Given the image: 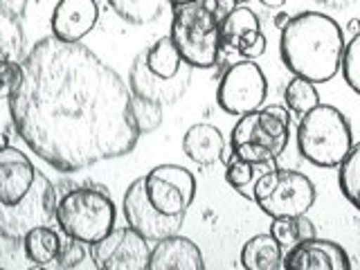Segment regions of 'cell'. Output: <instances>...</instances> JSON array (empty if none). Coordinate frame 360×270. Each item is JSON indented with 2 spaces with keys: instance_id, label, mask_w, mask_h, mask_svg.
<instances>
[{
  "instance_id": "obj_26",
  "label": "cell",
  "mask_w": 360,
  "mask_h": 270,
  "mask_svg": "<svg viewBox=\"0 0 360 270\" xmlns=\"http://www.w3.org/2000/svg\"><path fill=\"white\" fill-rule=\"evenodd\" d=\"M108 5L131 25H149L155 18H160L167 0H108Z\"/></svg>"
},
{
  "instance_id": "obj_42",
  "label": "cell",
  "mask_w": 360,
  "mask_h": 270,
  "mask_svg": "<svg viewBox=\"0 0 360 270\" xmlns=\"http://www.w3.org/2000/svg\"><path fill=\"white\" fill-rule=\"evenodd\" d=\"M106 3H108V0H106Z\"/></svg>"
},
{
  "instance_id": "obj_17",
  "label": "cell",
  "mask_w": 360,
  "mask_h": 270,
  "mask_svg": "<svg viewBox=\"0 0 360 270\" xmlns=\"http://www.w3.org/2000/svg\"><path fill=\"white\" fill-rule=\"evenodd\" d=\"M200 248L183 234H172L167 239L155 241V248L149 257V270H202Z\"/></svg>"
},
{
  "instance_id": "obj_22",
  "label": "cell",
  "mask_w": 360,
  "mask_h": 270,
  "mask_svg": "<svg viewBox=\"0 0 360 270\" xmlns=\"http://www.w3.org/2000/svg\"><path fill=\"white\" fill-rule=\"evenodd\" d=\"M262 30V20L248 5H236L221 20V48L228 52H239L248 34Z\"/></svg>"
},
{
  "instance_id": "obj_10",
  "label": "cell",
  "mask_w": 360,
  "mask_h": 270,
  "mask_svg": "<svg viewBox=\"0 0 360 270\" xmlns=\"http://www.w3.org/2000/svg\"><path fill=\"white\" fill-rule=\"evenodd\" d=\"M146 196L167 217H185L196 198V178L180 165L153 167L144 176Z\"/></svg>"
},
{
  "instance_id": "obj_25",
  "label": "cell",
  "mask_w": 360,
  "mask_h": 270,
  "mask_svg": "<svg viewBox=\"0 0 360 270\" xmlns=\"http://www.w3.org/2000/svg\"><path fill=\"white\" fill-rule=\"evenodd\" d=\"M315 86L318 84H313L304 77L290 79L288 86L284 88V106L292 112V115L302 117L320 104V93Z\"/></svg>"
},
{
  "instance_id": "obj_5",
  "label": "cell",
  "mask_w": 360,
  "mask_h": 270,
  "mask_svg": "<svg viewBox=\"0 0 360 270\" xmlns=\"http://www.w3.org/2000/svg\"><path fill=\"white\" fill-rule=\"evenodd\" d=\"M290 115L292 112L284 104L245 112L232 127L230 153L255 162L277 160L290 140Z\"/></svg>"
},
{
  "instance_id": "obj_34",
  "label": "cell",
  "mask_w": 360,
  "mask_h": 270,
  "mask_svg": "<svg viewBox=\"0 0 360 270\" xmlns=\"http://www.w3.org/2000/svg\"><path fill=\"white\" fill-rule=\"evenodd\" d=\"M174 3H180V0H169L167 5H174ZM196 3H200L202 7H207L210 11H214L219 20H223L225 16H228L236 5H241L239 0H196Z\"/></svg>"
},
{
  "instance_id": "obj_9",
  "label": "cell",
  "mask_w": 360,
  "mask_h": 270,
  "mask_svg": "<svg viewBox=\"0 0 360 270\" xmlns=\"http://www.w3.org/2000/svg\"><path fill=\"white\" fill-rule=\"evenodd\" d=\"M268 97V79L252 59L232 63L219 82L217 104L228 115L241 117L245 112L259 110Z\"/></svg>"
},
{
  "instance_id": "obj_40",
  "label": "cell",
  "mask_w": 360,
  "mask_h": 270,
  "mask_svg": "<svg viewBox=\"0 0 360 270\" xmlns=\"http://www.w3.org/2000/svg\"><path fill=\"white\" fill-rule=\"evenodd\" d=\"M239 3H241V5H245V3H250V0H239Z\"/></svg>"
},
{
  "instance_id": "obj_4",
  "label": "cell",
  "mask_w": 360,
  "mask_h": 270,
  "mask_svg": "<svg viewBox=\"0 0 360 270\" xmlns=\"http://www.w3.org/2000/svg\"><path fill=\"white\" fill-rule=\"evenodd\" d=\"M172 9V37L183 61L196 70H207L219 63L221 48V20L214 11L196 0H180L169 5Z\"/></svg>"
},
{
  "instance_id": "obj_6",
  "label": "cell",
  "mask_w": 360,
  "mask_h": 270,
  "mask_svg": "<svg viewBox=\"0 0 360 270\" xmlns=\"http://www.w3.org/2000/svg\"><path fill=\"white\" fill-rule=\"evenodd\" d=\"M56 225L70 239L93 245L115 228V202L104 189L77 187L56 205Z\"/></svg>"
},
{
  "instance_id": "obj_30",
  "label": "cell",
  "mask_w": 360,
  "mask_h": 270,
  "mask_svg": "<svg viewBox=\"0 0 360 270\" xmlns=\"http://www.w3.org/2000/svg\"><path fill=\"white\" fill-rule=\"evenodd\" d=\"M340 70H342L347 86L360 97V34H356V37L349 39L347 48H345Z\"/></svg>"
},
{
  "instance_id": "obj_21",
  "label": "cell",
  "mask_w": 360,
  "mask_h": 270,
  "mask_svg": "<svg viewBox=\"0 0 360 270\" xmlns=\"http://www.w3.org/2000/svg\"><path fill=\"white\" fill-rule=\"evenodd\" d=\"M59 248L61 236L50 225H37V228H32L22 236L25 257L39 268H52V264L56 262V255H59Z\"/></svg>"
},
{
  "instance_id": "obj_24",
  "label": "cell",
  "mask_w": 360,
  "mask_h": 270,
  "mask_svg": "<svg viewBox=\"0 0 360 270\" xmlns=\"http://www.w3.org/2000/svg\"><path fill=\"white\" fill-rule=\"evenodd\" d=\"M270 234L277 239L281 250L288 252L290 248H295L297 243L311 239V236H315L318 232H315V225L307 214H300V217L270 219Z\"/></svg>"
},
{
  "instance_id": "obj_31",
  "label": "cell",
  "mask_w": 360,
  "mask_h": 270,
  "mask_svg": "<svg viewBox=\"0 0 360 270\" xmlns=\"http://www.w3.org/2000/svg\"><path fill=\"white\" fill-rule=\"evenodd\" d=\"M86 243L77 241V239H70L68 236V241L61 243L59 248V255H56V262L52 264V268H61V270H70V268H77L82 266V262L86 259Z\"/></svg>"
},
{
  "instance_id": "obj_41",
  "label": "cell",
  "mask_w": 360,
  "mask_h": 270,
  "mask_svg": "<svg viewBox=\"0 0 360 270\" xmlns=\"http://www.w3.org/2000/svg\"><path fill=\"white\" fill-rule=\"evenodd\" d=\"M318 3H329V0H318Z\"/></svg>"
},
{
  "instance_id": "obj_7",
  "label": "cell",
  "mask_w": 360,
  "mask_h": 270,
  "mask_svg": "<svg viewBox=\"0 0 360 270\" xmlns=\"http://www.w3.org/2000/svg\"><path fill=\"white\" fill-rule=\"evenodd\" d=\"M315 196H318L315 185L307 174L295 172V169L275 167L259 178L252 200L266 217L277 219L309 214Z\"/></svg>"
},
{
  "instance_id": "obj_27",
  "label": "cell",
  "mask_w": 360,
  "mask_h": 270,
  "mask_svg": "<svg viewBox=\"0 0 360 270\" xmlns=\"http://www.w3.org/2000/svg\"><path fill=\"white\" fill-rule=\"evenodd\" d=\"M338 185L342 196L360 212V142H354L352 151L338 167Z\"/></svg>"
},
{
  "instance_id": "obj_2",
  "label": "cell",
  "mask_w": 360,
  "mask_h": 270,
  "mask_svg": "<svg viewBox=\"0 0 360 270\" xmlns=\"http://www.w3.org/2000/svg\"><path fill=\"white\" fill-rule=\"evenodd\" d=\"M279 32V56L292 77L326 84L340 72L347 37L335 18L322 11H302Z\"/></svg>"
},
{
  "instance_id": "obj_37",
  "label": "cell",
  "mask_w": 360,
  "mask_h": 270,
  "mask_svg": "<svg viewBox=\"0 0 360 270\" xmlns=\"http://www.w3.org/2000/svg\"><path fill=\"white\" fill-rule=\"evenodd\" d=\"M264 7H270V9H279V7H284L288 0H259Z\"/></svg>"
},
{
  "instance_id": "obj_15",
  "label": "cell",
  "mask_w": 360,
  "mask_h": 270,
  "mask_svg": "<svg viewBox=\"0 0 360 270\" xmlns=\"http://www.w3.org/2000/svg\"><path fill=\"white\" fill-rule=\"evenodd\" d=\"M99 20L97 0H59L52 9V37L65 43H82Z\"/></svg>"
},
{
  "instance_id": "obj_11",
  "label": "cell",
  "mask_w": 360,
  "mask_h": 270,
  "mask_svg": "<svg viewBox=\"0 0 360 270\" xmlns=\"http://www.w3.org/2000/svg\"><path fill=\"white\" fill-rule=\"evenodd\" d=\"M93 266L99 270H149V239L127 228H112L106 236L90 245Z\"/></svg>"
},
{
  "instance_id": "obj_32",
  "label": "cell",
  "mask_w": 360,
  "mask_h": 270,
  "mask_svg": "<svg viewBox=\"0 0 360 270\" xmlns=\"http://www.w3.org/2000/svg\"><path fill=\"white\" fill-rule=\"evenodd\" d=\"M20 79V61L0 59V99H9Z\"/></svg>"
},
{
  "instance_id": "obj_12",
  "label": "cell",
  "mask_w": 360,
  "mask_h": 270,
  "mask_svg": "<svg viewBox=\"0 0 360 270\" xmlns=\"http://www.w3.org/2000/svg\"><path fill=\"white\" fill-rule=\"evenodd\" d=\"M122 212L124 219H127V225L138 230L149 241H160L172 234H178L185 221V217H167V214H162L153 205L149 196H146L144 176L129 185L122 200Z\"/></svg>"
},
{
  "instance_id": "obj_14",
  "label": "cell",
  "mask_w": 360,
  "mask_h": 270,
  "mask_svg": "<svg viewBox=\"0 0 360 270\" xmlns=\"http://www.w3.org/2000/svg\"><path fill=\"white\" fill-rule=\"evenodd\" d=\"M284 270H349L352 262L345 248L331 239H320L318 234L297 243L284 252Z\"/></svg>"
},
{
  "instance_id": "obj_38",
  "label": "cell",
  "mask_w": 360,
  "mask_h": 270,
  "mask_svg": "<svg viewBox=\"0 0 360 270\" xmlns=\"http://www.w3.org/2000/svg\"><path fill=\"white\" fill-rule=\"evenodd\" d=\"M288 18H290V16L286 14V11H279V14L275 16V27H277V30H281V27H284L286 22H288Z\"/></svg>"
},
{
  "instance_id": "obj_19",
  "label": "cell",
  "mask_w": 360,
  "mask_h": 270,
  "mask_svg": "<svg viewBox=\"0 0 360 270\" xmlns=\"http://www.w3.org/2000/svg\"><path fill=\"white\" fill-rule=\"evenodd\" d=\"M275 167H277V160L255 162V160H245V158L230 153V158H225V183H228L239 196L252 200L259 178Z\"/></svg>"
},
{
  "instance_id": "obj_20",
  "label": "cell",
  "mask_w": 360,
  "mask_h": 270,
  "mask_svg": "<svg viewBox=\"0 0 360 270\" xmlns=\"http://www.w3.org/2000/svg\"><path fill=\"white\" fill-rule=\"evenodd\" d=\"M284 264V250L270 232L255 234L243 243L241 266L245 270H279Z\"/></svg>"
},
{
  "instance_id": "obj_16",
  "label": "cell",
  "mask_w": 360,
  "mask_h": 270,
  "mask_svg": "<svg viewBox=\"0 0 360 270\" xmlns=\"http://www.w3.org/2000/svg\"><path fill=\"white\" fill-rule=\"evenodd\" d=\"M37 174L32 160L16 146L0 149V202H18L32 189Z\"/></svg>"
},
{
  "instance_id": "obj_18",
  "label": "cell",
  "mask_w": 360,
  "mask_h": 270,
  "mask_svg": "<svg viewBox=\"0 0 360 270\" xmlns=\"http://www.w3.org/2000/svg\"><path fill=\"white\" fill-rule=\"evenodd\" d=\"M183 153L198 167H210L225 160V138L214 124H194L183 135Z\"/></svg>"
},
{
  "instance_id": "obj_35",
  "label": "cell",
  "mask_w": 360,
  "mask_h": 270,
  "mask_svg": "<svg viewBox=\"0 0 360 270\" xmlns=\"http://www.w3.org/2000/svg\"><path fill=\"white\" fill-rule=\"evenodd\" d=\"M0 9L7 11L9 16L14 18H22L25 16V9H27V0H0Z\"/></svg>"
},
{
  "instance_id": "obj_3",
  "label": "cell",
  "mask_w": 360,
  "mask_h": 270,
  "mask_svg": "<svg viewBox=\"0 0 360 270\" xmlns=\"http://www.w3.org/2000/svg\"><path fill=\"white\" fill-rule=\"evenodd\" d=\"M295 140L300 155L320 169H338L354 146L352 127L345 112L322 101L300 117Z\"/></svg>"
},
{
  "instance_id": "obj_8",
  "label": "cell",
  "mask_w": 360,
  "mask_h": 270,
  "mask_svg": "<svg viewBox=\"0 0 360 270\" xmlns=\"http://www.w3.org/2000/svg\"><path fill=\"white\" fill-rule=\"evenodd\" d=\"M56 189L45 174H37L32 189L18 202H0V236L9 241H22L32 228L56 221Z\"/></svg>"
},
{
  "instance_id": "obj_28",
  "label": "cell",
  "mask_w": 360,
  "mask_h": 270,
  "mask_svg": "<svg viewBox=\"0 0 360 270\" xmlns=\"http://www.w3.org/2000/svg\"><path fill=\"white\" fill-rule=\"evenodd\" d=\"M22 43H25V37H22L20 20L0 9V59L20 61Z\"/></svg>"
},
{
  "instance_id": "obj_23",
  "label": "cell",
  "mask_w": 360,
  "mask_h": 270,
  "mask_svg": "<svg viewBox=\"0 0 360 270\" xmlns=\"http://www.w3.org/2000/svg\"><path fill=\"white\" fill-rule=\"evenodd\" d=\"M144 54V63L149 68L151 72H155L158 77L162 79H176L178 75H183L185 70H189L191 65H187L183 61V56L178 54L176 45L172 41V37H162L158 39L151 48L142 50Z\"/></svg>"
},
{
  "instance_id": "obj_29",
  "label": "cell",
  "mask_w": 360,
  "mask_h": 270,
  "mask_svg": "<svg viewBox=\"0 0 360 270\" xmlns=\"http://www.w3.org/2000/svg\"><path fill=\"white\" fill-rule=\"evenodd\" d=\"M131 112H133V122H135V127H138L140 135L153 133L162 124V106L155 104V101L133 95L131 97Z\"/></svg>"
},
{
  "instance_id": "obj_39",
  "label": "cell",
  "mask_w": 360,
  "mask_h": 270,
  "mask_svg": "<svg viewBox=\"0 0 360 270\" xmlns=\"http://www.w3.org/2000/svg\"><path fill=\"white\" fill-rule=\"evenodd\" d=\"M5 146H9V138L5 133H0V149H5Z\"/></svg>"
},
{
  "instance_id": "obj_13",
  "label": "cell",
  "mask_w": 360,
  "mask_h": 270,
  "mask_svg": "<svg viewBox=\"0 0 360 270\" xmlns=\"http://www.w3.org/2000/svg\"><path fill=\"white\" fill-rule=\"evenodd\" d=\"M191 75H194V68H189L183 75H178L176 79H162L155 72H151L144 63V54L140 52L131 63L129 70V88L135 97L155 101L160 106L176 104V101L185 95V90L189 88Z\"/></svg>"
},
{
  "instance_id": "obj_1",
  "label": "cell",
  "mask_w": 360,
  "mask_h": 270,
  "mask_svg": "<svg viewBox=\"0 0 360 270\" xmlns=\"http://www.w3.org/2000/svg\"><path fill=\"white\" fill-rule=\"evenodd\" d=\"M131 88L82 43L45 37L20 59L9 115L20 140L56 172L72 174L135 149Z\"/></svg>"
},
{
  "instance_id": "obj_36",
  "label": "cell",
  "mask_w": 360,
  "mask_h": 270,
  "mask_svg": "<svg viewBox=\"0 0 360 270\" xmlns=\"http://www.w3.org/2000/svg\"><path fill=\"white\" fill-rule=\"evenodd\" d=\"M352 34V37H356V34H360V18H352L347 22V27H345V34Z\"/></svg>"
},
{
  "instance_id": "obj_33",
  "label": "cell",
  "mask_w": 360,
  "mask_h": 270,
  "mask_svg": "<svg viewBox=\"0 0 360 270\" xmlns=\"http://www.w3.org/2000/svg\"><path fill=\"white\" fill-rule=\"evenodd\" d=\"M266 45H268V39L266 34L262 30H257L252 34H248V37L243 39L241 48H239V54L243 56V59H252L257 61L259 56L266 54Z\"/></svg>"
}]
</instances>
